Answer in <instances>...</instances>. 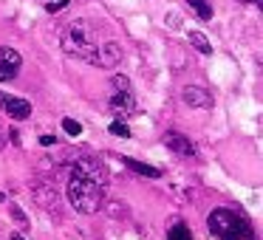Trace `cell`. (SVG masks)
Wrapping results in <instances>:
<instances>
[{
    "instance_id": "obj_7",
    "label": "cell",
    "mask_w": 263,
    "mask_h": 240,
    "mask_svg": "<svg viewBox=\"0 0 263 240\" xmlns=\"http://www.w3.org/2000/svg\"><path fill=\"white\" fill-rule=\"evenodd\" d=\"M0 108L6 110L14 122H23L31 116V105L20 96H12V93H0Z\"/></svg>"
},
{
    "instance_id": "obj_9",
    "label": "cell",
    "mask_w": 263,
    "mask_h": 240,
    "mask_svg": "<svg viewBox=\"0 0 263 240\" xmlns=\"http://www.w3.org/2000/svg\"><path fill=\"white\" fill-rule=\"evenodd\" d=\"M181 99H184V105H190V108H201V110L212 108L210 91H206V88H201V85H187L181 91Z\"/></svg>"
},
{
    "instance_id": "obj_4",
    "label": "cell",
    "mask_w": 263,
    "mask_h": 240,
    "mask_svg": "<svg viewBox=\"0 0 263 240\" xmlns=\"http://www.w3.org/2000/svg\"><path fill=\"white\" fill-rule=\"evenodd\" d=\"M108 108L114 116L125 119V116L139 113V99L133 93V85L125 74H114L110 76V96H108Z\"/></svg>"
},
{
    "instance_id": "obj_6",
    "label": "cell",
    "mask_w": 263,
    "mask_h": 240,
    "mask_svg": "<svg viewBox=\"0 0 263 240\" xmlns=\"http://www.w3.org/2000/svg\"><path fill=\"white\" fill-rule=\"evenodd\" d=\"M122 46L116 40H110V37H105L102 46H99L97 51V68H116V65L122 63Z\"/></svg>"
},
{
    "instance_id": "obj_15",
    "label": "cell",
    "mask_w": 263,
    "mask_h": 240,
    "mask_svg": "<svg viewBox=\"0 0 263 240\" xmlns=\"http://www.w3.org/2000/svg\"><path fill=\"white\" fill-rule=\"evenodd\" d=\"M9 215H12V221L17 223V226L23 229V232H26V229H29V217L23 215V209H20L17 204H12V206H9Z\"/></svg>"
},
{
    "instance_id": "obj_12",
    "label": "cell",
    "mask_w": 263,
    "mask_h": 240,
    "mask_svg": "<svg viewBox=\"0 0 263 240\" xmlns=\"http://www.w3.org/2000/svg\"><path fill=\"white\" fill-rule=\"evenodd\" d=\"M187 6H190V12H193L198 20H204V23H206V20H212V14H215V12H212L210 0H187Z\"/></svg>"
},
{
    "instance_id": "obj_16",
    "label": "cell",
    "mask_w": 263,
    "mask_h": 240,
    "mask_svg": "<svg viewBox=\"0 0 263 240\" xmlns=\"http://www.w3.org/2000/svg\"><path fill=\"white\" fill-rule=\"evenodd\" d=\"M108 130L114 133V136H119V138H130V127H127L125 122H119V119H116V122H110V127H108Z\"/></svg>"
},
{
    "instance_id": "obj_11",
    "label": "cell",
    "mask_w": 263,
    "mask_h": 240,
    "mask_svg": "<svg viewBox=\"0 0 263 240\" xmlns=\"http://www.w3.org/2000/svg\"><path fill=\"white\" fill-rule=\"evenodd\" d=\"M125 167H127V170H133V172H139V175H144V178H161L159 167H150V164L136 161V158H125Z\"/></svg>"
},
{
    "instance_id": "obj_21",
    "label": "cell",
    "mask_w": 263,
    "mask_h": 240,
    "mask_svg": "<svg viewBox=\"0 0 263 240\" xmlns=\"http://www.w3.org/2000/svg\"><path fill=\"white\" fill-rule=\"evenodd\" d=\"M240 3H252V6H260L263 0H240Z\"/></svg>"
},
{
    "instance_id": "obj_2",
    "label": "cell",
    "mask_w": 263,
    "mask_h": 240,
    "mask_svg": "<svg viewBox=\"0 0 263 240\" xmlns=\"http://www.w3.org/2000/svg\"><path fill=\"white\" fill-rule=\"evenodd\" d=\"M65 195H68V204L74 206L80 215H93V212L102 209V184H97L93 178H85L82 172L71 170L68 187H65Z\"/></svg>"
},
{
    "instance_id": "obj_22",
    "label": "cell",
    "mask_w": 263,
    "mask_h": 240,
    "mask_svg": "<svg viewBox=\"0 0 263 240\" xmlns=\"http://www.w3.org/2000/svg\"><path fill=\"white\" fill-rule=\"evenodd\" d=\"M0 150H3V138H0Z\"/></svg>"
},
{
    "instance_id": "obj_19",
    "label": "cell",
    "mask_w": 263,
    "mask_h": 240,
    "mask_svg": "<svg viewBox=\"0 0 263 240\" xmlns=\"http://www.w3.org/2000/svg\"><path fill=\"white\" fill-rule=\"evenodd\" d=\"M40 144H43V147H54V144H57V138H54V136H43Z\"/></svg>"
},
{
    "instance_id": "obj_10",
    "label": "cell",
    "mask_w": 263,
    "mask_h": 240,
    "mask_svg": "<svg viewBox=\"0 0 263 240\" xmlns=\"http://www.w3.org/2000/svg\"><path fill=\"white\" fill-rule=\"evenodd\" d=\"M164 144L173 150V153L184 155V158H193V155L198 153V150H195V144L190 142L184 133H167V136H164Z\"/></svg>"
},
{
    "instance_id": "obj_14",
    "label": "cell",
    "mask_w": 263,
    "mask_h": 240,
    "mask_svg": "<svg viewBox=\"0 0 263 240\" xmlns=\"http://www.w3.org/2000/svg\"><path fill=\"white\" fill-rule=\"evenodd\" d=\"M167 240H193V234H190V229L184 223H173L170 232H167Z\"/></svg>"
},
{
    "instance_id": "obj_17",
    "label": "cell",
    "mask_w": 263,
    "mask_h": 240,
    "mask_svg": "<svg viewBox=\"0 0 263 240\" xmlns=\"http://www.w3.org/2000/svg\"><path fill=\"white\" fill-rule=\"evenodd\" d=\"M63 130L68 133L71 138L82 136V125H80V122H74V119H63Z\"/></svg>"
},
{
    "instance_id": "obj_1",
    "label": "cell",
    "mask_w": 263,
    "mask_h": 240,
    "mask_svg": "<svg viewBox=\"0 0 263 240\" xmlns=\"http://www.w3.org/2000/svg\"><path fill=\"white\" fill-rule=\"evenodd\" d=\"M105 37H99V31L93 29L88 20H74L60 31V46L68 57L82 59L88 65H97V51L102 46Z\"/></svg>"
},
{
    "instance_id": "obj_8",
    "label": "cell",
    "mask_w": 263,
    "mask_h": 240,
    "mask_svg": "<svg viewBox=\"0 0 263 240\" xmlns=\"http://www.w3.org/2000/svg\"><path fill=\"white\" fill-rule=\"evenodd\" d=\"M74 172H82L85 178H93V181L102 184V187L108 184V170H105V167L99 164L97 158H85V155H82V158H77Z\"/></svg>"
},
{
    "instance_id": "obj_5",
    "label": "cell",
    "mask_w": 263,
    "mask_h": 240,
    "mask_svg": "<svg viewBox=\"0 0 263 240\" xmlns=\"http://www.w3.org/2000/svg\"><path fill=\"white\" fill-rule=\"evenodd\" d=\"M23 68V54L12 46H0V82H12Z\"/></svg>"
},
{
    "instance_id": "obj_3",
    "label": "cell",
    "mask_w": 263,
    "mask_h": 240,
    "mask_svg": "<svg viewBox=\"0 0 263 240\" xmlns=\"http://www.w3.org/2000/svg\"><path fill=\"white\" fill-rule=\"evenodd\" d=\"M206 223H210V232L215 234L218 240H257L255 232H252L249 221L246 217H240L238 212L232 209H212L210 217H206Z\"/></svg>"
},
{
    "instance_id": "obj_13",
    "label": "cell",
    "mask_w": 263,
    "mask_h": 240,
    "mask_svg": "<svg viewBox=\"0 0 263 240\" xmlns=\"http://www.w3.org/2000/svg\"><path fill=\"white\" fill-rule=\"evenodd\" d=\"M187 37H190V43H193V46L198 48L201 54H204V57H210V54H212V46H210V40H206V37L201 34V31H190Z\"/></svg>"
},
{
    "instance_id": "obj_18",
    "label": "cell",
    "mask_w": 263,
    "mask_h": 240,
    "mask_svg": "<svg viewBox=\"0 0 263 240\" xmlns=\"http://www.w3.org/2000/svg\"><path fill=\"white\" fill-rule=\"evenodd\" d=\"M71 6V3H68V0H51V3H48V12H51V14H57V12H63V9H68Z\"/></svg>"
},
{
    "instance_id": "obj_20",
    "label": "cell",
    "mask_w": 263,
    "mask_h": 240,
    "mask_svg": "<svg viewBox=\"0 0 263 240\" xmlns=\"http://www.w3.org/2000/svg\"><path fill=\"white\" fill-rule=\"evenodd\" d=\"M9 240H26V237L20 232H12V234H9Z\"/></svg>"
}]
</instances>
